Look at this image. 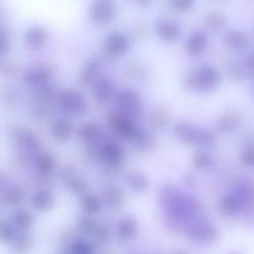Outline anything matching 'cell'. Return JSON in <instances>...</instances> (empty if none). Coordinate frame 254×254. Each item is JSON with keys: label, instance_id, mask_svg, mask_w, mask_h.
<instances>
[{"label": "cell", "instance_id": "23", "mask_svg": "<svg viewBox=\"0 0 254 254\" xmlns=\"http://www.w3.org/2000/svg\"><path fill=\"white\" fill-rule=\"evenodd\" d=\"M207 22L213 29H222L226 25V17L220 12H212V14L208 15Z\"/></svg>", "mask_w": 254, "mask_h": 254}, {"label": "cell", "instance_id": "13", "mask_svg": "<svg viewBox=\"0 0 254 254\" xmlns=\"http://www.w3.org/2000/svg\"><path fill=\"white\" fill-rule=\"evenodd\" d=\"M32 222H34V218L26 211H17L16 213L12 215L11 218L12 225L20 230H27V228L31 227Z\"/></svg>", "mask_w": 254, "mask_h": 254}, {"label": "cell", "instance_id": "17", "mask_svg": "<svg viewBox=\"0 0 254 254\" xmlns=\"http://www.w3.org/2000/svg\"><path fill=\"white\" fill-rule=\"evenodd\" d=\"M15 238L14 225L7 221L0 220V242L1 243H11Z\"/></svg>", "mask_w": 254, "mask_h": 254}, {"label": "cell", "instance_id": "20", "mask_svg": "<svg viewBox=\"0 0 254 254\" xmlns=\"http://www.w3.org/2000/svg\"><path fill=\"white\" fill-rule=\"evenodd\" d=\"M122 200H123V193L121 192L119 189H111L109 191H107L106 202L111 207H117V206L121 205Z\"/></svg>", "mask_w": 254, "mask_h": 254}, {"label": "cell", "instance_id": "7", "mask_svg": "<svg viewBox=\"0 0 254 254\" xmlns=\"http://www.w3.org/2000/svg\"><path fill=\"white\" fill-rule=\"evenodd\" d=\"M206 46H207V37L201 31L192 32L186 41V50L190 55L201 54L205 51Z\"/></svg>", "mask_w": 254, "mask_h": 254}, {"label": "cell", "instance_id": "22", "mask_svg": "<svg viewBox=\"0 0 254 254\" xmlns=\"http://www.w3.org/2000/svg\"><path fill=\"white\" fill-rule=\"evenodd\" d=\"M101 134V127L97 124H87L82 128L81 135L86 139H94Z\"/></svg>", "mask_w": 254, "mask_h": 254}, {"label": "cell", "instance_id": "19", "mask_svg": "<svg viewBox=\"0 0 254 254\" xmlns=\"http://www.w3.org/2000/svg\"><path fill=\"white\" fill-rule=\"evenodd\" d=\"M221 210H222L223 215L232 216L238 210L237 198L233 197V196H226L222 200V203H221Z\"/></svg>", "mask_w": 254, "mask_h": 254}, {"label": "cell", "instance_id": "28", "mask_svg": "<svg viewBox=\"0 0 254 254\" xmlns=\"http://www.w3.org/2000/svg\"><path fill=\"white\" fill-rule=\"evenodd\" d=\"M10 46V39L7 36V34L2 30H0V56L5 55L9 50Z\"/></svg>", "mask_w": 254, "mask_h": 254}, {"label": "cell", "instance_id": "30", "mask_svg": "<svg viewBox=\"0 0 254 254\" xmlns=\"http://www.w3.org/2000/svg\"><path fill=\"white\" fill-rule=\"evenodd\" d=\"M72 254H92V248L87 243H76L72 247Z\"/></svg>", "mask_w": 254, "mask_h": 254}, {"label": "cell", "instance_id": "9", "mask_svg": "<svg viewBox=\"0 0 254 254\" xmlns=\"http://www.w3.org/2000/svg\"><path fill=\"white\" fill-rule=\"evenodd\" d=\"M52 135L57 139V140L64 141L67 139L71 138L72 135V126L69 122L66 119H57L52 123L51 126Z\"/></svg>", "mask_w": 254, "mask_h": 254}, {"label": "cell", "instance_id": "16", "mask_svg": "<svg viewBox=\"0 0 254 254\" xmlns=\"http://www.w3.org/2000/svg\"><path fill=\"white\" fill-rule=\"evenodd\" d=\"M117 102H119V104L122 106V108L129 109V111L136 109L139 106L138 98H136L135 94H133L131 92H122V93L119 94Z\"/></svg>", "mask_w": 254, "mask_h": 254}, {"label": "cell", "instance_id": "15", "mask_svg": "<svg viewBox=\"0 0 254 254\" xmlns=\"http://www.w3.org/2000/svg\"><path fill=\"white\" fill-rule=\"evenodd\" d=\"M226 42H227V44L230 45L232 49L242 50V49H246V47H247L248 37L241 31H231L230 34L227 35Z\"/></svg>", "mask_w": 254, "mask_h": 254}, {"label": "cell", "instance_id": "14", "mask_svg": "<svg viewBox=\"0 0 254 254\" xmlns=\"http://www.w3.org/2000/svg\"><path fill=\"white\" fill-rule=\"evenodd\" d=\"M136 233V222L134 218L131 217H126L121 221L119 223V235L122 238H129L134 237Z\"/></svg>", "mask_w": 254, "mask_h": 254}, {"label": "cell", "instance_id": "11", "mask_svg": "<svg viewBox=\"0 0 254 254\" xmlns=\"http://www.w3.org/2000/svg\"><path fill=\"white\" fill-rule=\"evenodd\" d=\"M112 128L123 138H131L135 134V129H134V126L130 123V121H128L127 118H122V117L114 118V121L112 122Z\"/></svg>", "mask_w": 254, "mask_h": 254}, {"label": "cell", "instance_id": "25", "mask_svg": "<svg viewBox=\"0 0 254 254\" xmlns=\"http://www.w3.org/2000/svg\"><path fill=\"white\" fill-rule=\"evenodd\" d=\"M195 164L197 168L206 169L211 165V158L205 151H198L195 155Z\"/></svg>", "mask_w": 254, "mask_h": 254}, {"label": "cell", "instance_id": "31", "mask_svg": "<svg viewBox=\"0 0 254 254\" xmlns=\"http://www.w3.org/2000/svg\"><path fill=\"white\" fill-rule=\"evenodd\" d=\"M6 198H7V202H10V203H12V205H15V203L20 202V200H21V198H22L21 191H20L19 189H12V190L10 191L9 193H7Z\"/></svg>", "mask_w": 254, "mask_h": 254}, {"label": "cell", "instance_id": "5", "mask_svg": "<svg viewBox=\"0 0 254 254\" xmlns=\"http://www.w3.org/2000/svg\"><path fill=\"white\" fill-rule=\"evenodd\" d=\"M156 32L164 41L174 42L179 37V26L170 20H159L156 22Z\"/></svg>", "mask_w": 254, "mask_h": 254}, {"label": "cell", "instance_id": "10", "mask_svg": "<svg viewBox=\"0 0 254 254\" xmlns=\"http://www.w3.org/2000/svg\"><path fill=\"white\" fill-rule=\"evenodd\" d=\"M54 196L49 191H39L31 200V205L37 211H46L54 205Z\"/></svg>", "mask_w": 254, "mask_h": 254}, {"label": "cell", "instance_id": "12", "mask_svg": "<svg viewBox=\"0 0 254 254\" xmlns=\"http://www.w3.org/2000/svg\"><path fill=\"white\" fill-rule=\"evenodd\" d=\"M36 165H37V169H39V171L42 174V175H49V174L54 170L55 160L54 158H52L51 154L41 153L37 155Z\"/></svg>", "mask_w": 254, "mask_h": 254}, {"label": "cell", "instance_id": "33", "mask_svg": "<svg viewBox=\"0 0 254 254\" xmlns=\"http://www.w3.org/2000/svg\"><path fill=\"white\" fill-rule=\"evenodd\" d=\"M81 228L83 230V232H92L96 228V225L92 220H83L81 222Z\"/></svg>", "mask_w": 254, "mask_h": 254}, {"label": "cell", "instance_id": "26", "mask_svg": "<svg viewBox=\"0 0 254 254\" xmlns=\"http://www.w3.org/2000/svg\"><path fill=\"white\" fill-rule=\"evenodd\" d=\"M130 186H131V189H134V190L140 191V190H144V189H146L148 183H146V180L144 176L135 175L130 179Z\"/></svg>", "mask_w": 254, "mask_h": 254}, {"label": "cell", "instance_id": "29", "mask_svg": "<svg viewBox=\"0 0 254 254\" xmlns=\"http://www.w3.org/2000/svg\"><path fill=\"white\" fill-rule=\"evenodd\" d=\"M242 161L246 164V165L251 166V168H254V148H247L242 153Z\"/></svg>", "mask_w": 254, "mask_h": 254}, {"label": "cell", "instance_id": "21", "mask_svg": "<svg viewBox=\"0 0 254 254\" xmlns=\"http://www.w3.org/2000/svg\"><path fill=\"white\" fill-rule=\"evenodd\" d=\"M12 247L14 250H16L17 252H26L27 250L30 248V240L27 236L25 235H20V236H15L14 241H12Z\"/></svg>", "mask_w": 254, "mask_h": 254}, {"label": "cell", "instance_id": "32", "mask_svg": "<svg viewBox=\"0 0 254 254\" xmlns=\"http://www.w3.org/2000/svg\"><path fill=\"white\" fill-rule=\"evenodd\" d=\"M69 185H71L72 190H74L76 192H82V191L86 190V184L82 180H79V179H74L73 181H71Z\"/></svg>", "mask_w": 254, "mask_h": 254}, {"label": "cell", "instance_id": "8", "mask_svg": "<svg viewBox=\"0 0 254 254\" xmlns=\"http://www.w3.org/2000/svg\"><path fill=\"white\" fill-rule=\"evenodd\" d=\"M47 40V34L45 31V29H42L41 26H32L31 29H29L25 35V41H26L27 46H30L31 49H40L45 45Z\"/></svg>", "mask_w": 254, "mask_h": 254}, {"label": "cell", "instance_id": "27", "mask_svg": "<svg viewBox=\"0 0 254 254\" xmlns=\"http://www.w3.org/2000/svg\"><path fill=\"white\" fill-rule=\"evenodd\" d=\"M111 94V87L106 81H102L101 83L97 86V98L107 99Z\"/></svg>", "mask_w": 254, "mask_h": 254}, {"label": "cell", "instance_id": "18", "mask_svg": "<svg viewBox=\"0 0 254 254\" xmlns=\"http://www.w3.org/2000/svg\"><path fill=\"white\" fill-rule=\"evenodd\" d=\"M81 207L86 211L87 213H93L98 212L99 208H101V203H99V200L93 195H86L81 201Z\"/></svg>", "mask_w": 254, "mask_h": 254}, {"label": "cell", "instance_id": "34", "mask_svg": "<svg viewBox=\"0 0 254 254\" xmlns=\"http://www.w3.org/2000/svg\"><path fill=\"white\" fill-rule=\"evenodd\" d=\"M134 2H135L136 5H139V6H148V5H150V2L153 1V0H133Z\"/></svg>", "mask_w": 254, "mask_h": 254}, {"label": "cell", "instance_id": "3", "mask_svg": "<svg viewBox=\"0 0 254 254\" xmlns=\"http://www.w3.org/2000/svg\"><path fill=\"white\" fill-rule=\"evenodd\" d=\"M192 81L193 84L201 91H210L215 88L220 82V73L213 67H205L197 72Z\"/></svg>", "mask_w": 254, "mask_h": 254}, {"label": "cell", "instance_id": "2", "mask_svg": "<svg viewBox=\"0 0 254 254\" xmlns=\"http://www.w3.org/2000/svg\"><path fill=\"white\" fill-rule=\"evenodd\" d=\"M61 104L66 111L73 114H84L87 111V104L82 94L76 91H64L61 94Z\"/></svg>", "mask_w": 254, "mask_h": 254}, {"label": "cell", "instance_id": "35", "mask_svg": "<svg viewBox=\"0 0 254 254\" xmlns=\"http://www.w3.org/2000/svg\"><path fill=\"white\" fill-rule=\"evenodd\" d=\"M175 254H184V253H181V252H179V253H175Z\"/></svg>", "mask_w": 254, "mask_h": 254}, {"label": "cell", "instance_id": "4", "mask_svg": "<svg viewBox=\"0 0 254 254\" xmlns=\"http://www.w3.org/2000/svg\"><path fill=\"white\" fill-rule=\"evenodd\" d=\"M129 49V41L126 35L119 31H113L109 34L106 41V50L111 55L121 56L124 55Z\"/></svg>", "mask_w": 254, "mask_h": 254}, {"label": "cell", "instance_id": "1", "mask_svg": "<svg viewBox=\"0 0 254 254\" xmlns=\"http://www.w3.org/2000/svg\"><path fill=\"white\" fill-rule=\"evenodd\" d=\"M117 15L114 0H93L89 6V17L96 25H104L112 21Z\"/></svg>", "mask_w": 254, "mask_h": 254}, {"label": "cell", "instance_id": "24", "mask_svg": "<svg viewBox=\"0 0 254 254\" xmlns=\"http://www.w3.org/2000/svg\"><path fill=\"white\" fill-rule=\"evenodd\" d=\"M170 2L174 9L180 12H185L193 6L195 0H170Z\"/></svg>", "mask_w": 254, "mask_h": 254}, {"label": "cell", "instance_id": "6", "mask_svg": "<svg viewBox=\"0 0 254 254\" xmlns=\"http://www.w3.org/2000/svg\"><path fill=\"white\" fill-rule=\"evenodd\" d=\"M101 158L103 159V161L108 165L116 166L119 165L122 163L124 158V153L119 145H117L116 143H108L104 145V148L102 149Z\"/></svg>", "mask_w": 254, "mask_h": 254}]
</instances>
